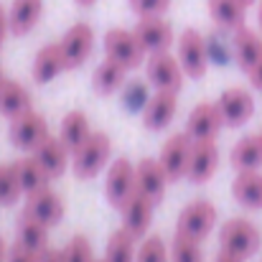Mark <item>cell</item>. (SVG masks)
<instances>
[{
	"instance_id": "6da1fadb",
	"label": "cell",
	"mask_w": 262,
	"mask_h": 262,
	"mask_svg": "<svg viewBox=\"0 0 262 262\" xmlns=\"http://www.w3.org/2000/svg\"><path fill=\"white\" fill-rule=\"evenodd\" d=\"M110 156H112L110 135L102 133V130H94L87 138V143L77 153H72V171L79 181H92L107 168Z\"/></svg>"
},
{
	"instance_id": "7a4b0ae2",
	"label": "cell",
	"mask_w": 262,
	"mask_h": 262,
	"mask_svg": "<svg viewBox=\"0 0 262 262\" xmlns=\"http://www.w3.org/2000/svg\"><path fill=\"white\" fill-rule=\"evenodd\" d=\"M262 245V234L257 229V224H252L250 219H242V216H234V219H227L219 229V247L242 257V260H250L252 255L260 252Z\"/></svg>"
},
{
	"instance_id": "3957f363",
	"label": "cell",
	"mask_w": 262,
	"mask_h": 262,
	"mask_svg": "<svg viewBox=\"0 0 262 262\" xmlns=\"http://www.w3.org/2000/svg\"><path fill=\"white\" fill-rule=\"evenodd\" d=\"M214 227H216V206L206 199L186 204L176 219V234H183L196 242H204Z\"/></svg>"
},
{
	"instance_id": "277c9868",
	"label": "cell",
	"mask_w": 262,
	"mask_h": 262,
	"mask_svg": "<svg viewBox=\"0 0 262 262\" xmlns=\"http://www.w3.org/2000/svg\"><path fill=\"white\" fill-rule=\"evenodd\" d=\"M104 56H110L112 61L122 64L127 72L138 69L145 61V49L140 46L138 36L127 28H110L104 33Z\"/></svg>"
},
{
	"instance_id": "5b68a950",
	"label": "cell",
	"mask_w": 262,
	"mask_h": 262,
	"mask_svg": "<svg viewBox=\"0 0 262 262\" xmlns=\"http://www.w3.org/2000/svg\"><path fill=\"white\" fill-rule=\"evenodd\" d=\"M178 61L188 79H201L209 69V43L196 28H186L178 36Z\"/></svg>"
},
{
	"instance_id": "8992f818",
	"label": "cell",
	"mask_w": 262,
	"mask_h": 262,
	"mask_svg": "<svg viewBox=\"0 0 262 262\" xmlns=\"http://www.w3.org/2000/svg\"><path fill=\"white\" fill-rule=\"evenodd\" d=\"M8 135H10V143L18 148V150H36L51 133H49V125L43 120V115H38L33 107L20 112L18 117L10 120V127H8Z\"/></svg>"
},
{
	"instance_id": "52a82bcc",
	"label": "cell",
	"mask_w": 262,
	"mask_h": 262,
	"mask_svg": "<svg viewBox=\"0 0 262 262\" xmlns=\"http://www.w3.org/2000/svg\"><path fill=\"white\" fill-rule=\"evenodd\" d=\"M145 77L158 92H181L186 72L171 51H161V54H150L148 56V67H145Z\"/></svg>"
},
{
	"instance_id": "ba28073f",
	"label": "cell",
	"mask_w": 262,
	"mask_h": 262,
	"mask_svg": "<svg viewBox=\"0 0 262 262\" xmlns=\"http://www.w3.org/2000/svg\"><path fill=\"white\" fill-rule=\"evenodd\" d=\"M59 43H61V51H64V59H67V72L82 69L94 51V28L84 20H79L61 36Z\"/></svg>"
},
{
	"instance_id": "9c48e42d",
	"label": "cell",
	"mask_w": 262,
	"mask_h": 262,
	"mask_svg": "<svg viewBox=\"0 0 262 262\" xmlns=\"http://www.w3.org/2000/svg\"><path fill=\"white\" fill-rule=\"evenodd\" d=\"M135 191H138V186H135V163H130L127 158H115L107 168V178H104V199L115 209H120Z\"/></svg>"
},
{
	"instance_id": "30bf717a",
	"label": "cell",
	"mask_w": 262,
	"mask_h": 262,
	"mask_svg": "<svg viewBox=\"0 0 262 262\" xmlns=\"http://www.w3.org/2000/svg\"><path fill=\"white\" fill-rule=\"evenodd\" d=\"M216 107L224 117V127H242L255 115V97L245 87H229L219 94Z\"/></svg>"
},
{
	"instance_id": "8fae6325",
	"label": "cell",
	"mask_w": 262,
	"mask_h": 262,
	"mask_svg": "<svg viewBox=\"0 0 262 262\" xmlns=\"http://www.w3.org/2000/svg\"><path fill=\"white\" fill-rule=\"evenodd\" d=\"M133 33L138 36L140 46L145 49V54H161V51H171L173 46V28L163 15H153V18H138Z\"/></svg>"
},
{
	"instance_id": "7c38bea8",
	"label": "cell",
	"mask_w": 262,
	"mask_h": 262,
	"mask_svg": "<svg viewBox=\"0 0 262 262\" xmlns=\"http://www.w3.org/2000/svg\"><path fill=\"white\" fill-rule=\"evenodd\" d=\"M153 209L156 204L143 196L140 191H135L122 206H120V219H122V229L130 232L135 239H145L148 229L153 224Z\"/></svg>"
},
{
	"instance_id": "4fadbf2b",
	"label": "cell",
	"mask_w": 262,
	"mask_h": 262,
	"mask_svg": "<svg viewBox=\"0 0 262 262\" xmlns=\"http://www.w3.org/2000/svg\"><path fill=\"white\" fill-rule=\"evenodd\" d=\"M224 127V117L216 102H199L186 117V133L191 140H216Z\"/></svg>"
},
{
	"instance_id": "5bb4252c",
	"label": "cell",
	"mask_w": 262,
	"mask_h": 262,
	"mask_svg": "<svg viewBox=\"0 0 262 262\" xmlns=\"http://www.w3.org/2000/svg\"><path fill=\"white\" fill-rule=\"evenodd\" d=\"M219 168V145L216 140H193L188 166H186V178L191 183H206L211 181Z\"/></svg>"
},
{
	"instance_id": "9a60e30c",
	"label": "cell",
	"mask_w": 262,
	"mask_h": 262,
	"mask_svg": "<svg viewBox=\"0 0 262 262\" xmlns=\"http://www.w3.org/2000/svg\"><path fill=\"white\" fill-rule=\"evenodd\" d=\"M23 211L31 214L33 219H38L41 224H46L51 229V227H56L64 219V201H61V196L51 186H43V188H38V191L26 196Z\"/></svg>"
},
{
	"instance_id": "2e32d148",
	"label": "cell",
	"mask_w": 262,
	"mask_h": 262,
	"mask_svg": "<svg viewBox=\"0 0 262 262\" xmlns=\"http://www.w3.org/2000/svg\"><path fill=\"white\" fill-rule=\"evenodd\" d=\"M168 183H171V178H168L166 168L161 166L158 158H143L140 163H135V186L153 204H161L163 201Z\"/></svg>"
},
{
	"instance_id": "e0dca14e",
	"label": "cell",
	"mask_w": 262,
	"mask_h": 262,
	"mask_svg": "<svg viewBox=\"0 0 262 262\" xmlns=\"http://www.w3.org/2000/svg\"><path fill=\"white\" fill-rule=\"evenodd\" d=\"M191 145L193 140L188 138V133H173L163 145H161V166L166 168V173L171 181L186 178V166H188V156H191Z\"/></svg>"
},
{
	"instance_id": "ac0fdd59",
	"label": "cell",
	"mask_w": 262,
	"mask_h": 262,
	"mask_svg": "<svg viewBox=\"0 0 262 262\" xmlns=\"http://www.w3.org/2000/svg\"><path fill=\"white\" fill-rule=\"evenodd\" d=\"M176 112H178V94L156 89V94H150V99L143 110V127L150 133H161L173 122Z\"/></svg>"
},
{
	"instance_id": "d6986e66",
	"label": "cell",
	"mask_w": 262,
	"mask_h": 262,
	"mask_svg": "<svg viewBox=\"0 0 262 262\" xmlns=\"http://www.w3.org/2000/svg\"><path fill=\"white\" fill-rule=\"evenodd\" d=\"M229 51H232L234 64H237L245 74H250V69L262 59V33L247 28V26H242L239 31L232 33V38H229Z\"/></svg>"
},
{
	"instance_id": "ffe728a7",
	"label": "cell",
	"mask_w": 262,
	"mask_h": 262,
	"mask_svg": "<svg viewBox=\"0 0 262 262\" xmlns=\"http://www.w3.org/2000/svg\"><path fill=\"white\" fill-rule=\"evenodd\" d=\"M61 72H67V59H64V51H61V43H46L38 49L36 59H33V67H31V77L36 84H51Z\"/></svg>"
},
{
	"instance_id": "44dd1931",
	"label": "cell",
	"mask_w": 262,
	"mask_h": 262,
	"mask_svg": "<svg viewBox=\"0 0 262 262\" xmlns=\"http://www.w3.org/2000/svg\"><path fill=\"white\" fill-rule=\"evenodd\" d=\"M33 158L38 161V166L46 171V176L54 181V178H61L64 171H67V166L72 163V153H69V148L59 140V135L54 138V135H49L36 150H33Z\"/></svg>"
},
{
	"instance_id": "7402d4cb",
	"label": "cell",
	"mask_w": 262,
	"mask_h": 262,
	"mask_svg": "<svg viewBox=\"0 0 262 262\" xmlns=\"http://www.w3.org/2000/svg\"><path fill=\"white\" fill-rule=\"evenodd\" d=\"M43 15V0H13L8 8L10 36H28Z\"/></svg>"
},
{
	"instance_id": "603a6c76",
	"label": "cell",
	"mask_w": 262,
	"mask_h": 262,
	"mask_svg": "<svg viewBox=\"0 0 262 262\" xmlns=\"http://www.w3.org/2000/svg\"><path fill=\"white\" fill-rule=\"evenodd\" d=\"M92 125H89V117L82 110H69L64 117H61V125H59V140L69 148V153H77L87 138L92 135Z\"/></svg>"
},
{
	"instance_id": "cb8c5ba5",
	"label": "cell",
	"mask_w": 262,
	"mask_h": 262,
	"mask_svg": "<svg viewBox=\"0 0 262 262\" xmlns=\"http://www.w3.org/2000/svg\"><path fill=\"white\" fill-rule=\"evenodd\" d=\"M232 196L239 206L250 211L262 209V173L260 171H239L232 181Z\"/></svg>"
},
{
	"instance_id": "d4e9b609",
	"label": "cell",
	"mask_w": 262,
	"mask_h": 262,
	"mask_svg": "<svg viewBox=\"0 0 262 262\" xmlns=\"http://www.w3.org/2000/svg\"><path fill=\"white\" fill-rule=\"evenodd\" d=\"M209 5V15L216 23L219 31L224 33H234L245 26V13L247 8L239 0H206Z\"/></svg>"
},
{
	"instance_id": "484cf974",
	"label": "cell",
	"mask_w": 262,
	"mask_h": 262,
	"mask_svg": "<svg viewBox=\"0 0 262 262\" xmlns=\"http://www.w3.org/2000/svg\"><path fill=\"white\" fill-rule=\"evenodd\" d=\"M229 158H232V166H234L237 173H239V171H260L262 168V138H260V133L239 138V140L234 143Z\"/></svg>"
},
{
	"instance_id": "4316f807",
	"label": "cell",
	"mask_w": 262,
	"mask_h": 262,
	"mask_svg": "<svg viewBox=\"0 0 262 262\" xmlns=\"http://www.w3.org/2000/svg\"><path fill=\"white\" fill-rule=\"evenodd\" d=\"M125 79H127V69L122 64L112 61L110 56H104V61H99V67L92 74V87L97 94L110 97V94H115L125 87Z\"/></svg>"
},
{
	"instance_id": "83f0119b",
	"label": "cell",
	"mask_w": 262,
	"mask_h": 262,
	"mask_svg": "<svg viewBox=\"0 0 262 262\" xmlns=\"http://www.w3.org/2000/svg\"><path fill=\"white\" fill-rule=\"evenodd\" d=\"M15 242H20L23 247H28L33 252H43L49 247V227L41 224L38 219H33L31 214L20 211V216L15 222Z\"/></svg>"
},
{
	"instance_id": "f1b7e54d",
	"label": "cell",
	"mask_w": 262,
	"mask_h": 262,
	"mask_svg": "<svg viewBox=\"0 0 262 262\" xmlns=\"http://www.w3.org/2000/svg\"><path fill=\"white\" fill-rule=\"evenodd\" d=\"M31 110V94L23 84H18L15 79H5L0 84V115L13 120L20 112Z\"/></svg>"
},
{
	"instance_id": "f546056e",
	"label": "cell",
	"mask_w": 262,
	"mask_h": 262,
	"mask_svg": "<svg viewBox=\"0 0 262 262\" xmlns=\"http://www.w3.org/2000/svg\"><path fill=\"white\" fill-rule=\"evenodd\" d=\"M13 166H15V173H18L20 188H23L26 196L33 193V191H38V188H43V186H49V181H51L33 156L31 158H18Z\"/></svg>"
},
{
	"instance_id": "4dcf8cb0",
	"label": "cell",
	"mask_w": 262,
	"mask_h": 262,
	"mask_svg": "<svg viewBox=\"0 0 262 262\" xmlns=\"http://www.w3.org/2000/svg\"><path fill=\"white\" fill-rule=\"evenodd\" d=\"M135 237L130 232H125L122 227L117 232L110 234L107 239V250H104V262H135L138 247H135Z\"/></svg>"
},
{
	"instance_id": "1f68e13d",
	"label": "cell",
	"mask_w": 262,
	"mask_h": 262,
	"mask_svg": "<svg viewBox=\"0 0 262 262\" xmlns=\"http://www.w3.org/2000/svg\"><path fill=\"white\" fill-rule=\"evenodd\" d=\"M23 196L13 163H0V206H13Z\"/></svg>"
},
{
	"instance_id": "d6a6232c",
	"label": "cell",
	"mask_w": 262,
	"mask_h": 262,
	"mask_svg": "<svg viewBox=\"0 0 262 262\" xmlns=\"http://www.w3.org/2000/svg\"><path fill=\"white\" fill-rule=\"evenodd\" d=\"M171 262H204L201 242L188 239L183 234H176L171 242Z\"/></svg>"
},
{
	"instance_id": "836d02e7",
	"label": "cell",
	"mask_w": 262,
	"mask_h": 262,
	"mask_svg": "<svg viewBox=\"0 0 262 262\" xmlns=\"http://www.w3.org/2000/svg\"><path fill=\"white\" fill-rule=\"evenodd\" d=\"M135 262H168V247H166L163 237H158V234L145 237L138 247Z\"/></svg>"
},
{
	"instance_id": "e575fe53",
	"label": "cell",
	"mask_w": 262,
	"mask_h": 262,
	"mask_svg": "<svg viewBox=\"0 0 262 262\" xmlns=\"http://www.w3.org/2000/svg\"><path fill=\"white\" fill-rule=\"evenodd\" d=\"M64 260L67 262H94V250L84 234H74L69 245L64 247Z\"/></svg>"
},
{
	"instance_id": "d590c367",
	"label": "cell",
	"mask_w": 262,
	"mask_h": 262,
	"mask_svg": "<svg viewBox=\"0 0 262 262\" xmlns=\"http://www.w3.org/2000/svg\"><path fill=\"white\" fill-rule=\"evenodd\" d=\"M130 10L138 18H153V15H163L171 8V0H127Z\"/></svg>"
},
{
	"instance_id": "8d00e7d4",
	"label": "cell",
	"mask_w": 262,
	"mask_h": 262,
	"mask_svg": "<svg viewBox=\"0 0 262 262\" xmlns=\"http://www.w3.org/2000/svg\"><path fill=\"white\" fill-rule=\"evenodd\" d=\"M148 92L143 84H127V87L122 89V107L125 110H130V112H135V110H145V104H148Z\"/></svg>"
},
{
	"instance_id": "74e56055",
	"label": "cell",
	"mask_w": 262,
	"mask_h": 262,
	"mask_svg": "<svg viewBox=\"0 0 262 262\" xmlns=\"http://www.w3.org/2000/svg\"><path fill=\"white\" fill-rule=\"evenodd\" d=\"M5 262H38V252L23 247L20 242H13L8 247V260Z\"/></svg>"
},
{
	"instance_id": "f35d334b",
	"label": "cell",
	"mask_w": 262,
	"mask_h": 262,
	"mask_svg": "<svg viewBox=\"0 0 262 262\" xmlns=\"http://www.w3.org/2000/svg\"><path fill=\"white\" fill-rule=\"evenodd\" d=\"M8 36H10V18H8L5 5H0V49L5 46V38Z\"/></svg>"
},
{
	"instance_id": "ab89813d",
	"label": "cell",
	"mask_w": 262,
	"mask_h": 262,
	"mask_svg": "<svg viewBox=\"0 0 262 262\" xmlns=\"http://www.w3.org/2000/svg\"><path fill=\"white\" fill-rule=\"evenodd\" d=\"M38 262H67V260H64V250L46 247L43 252H38Z\"/></svg>"
},
{
	"instance_id": "60d3db41",
	"label": "cell",
	"mask_w": 262,
	"mask_h": 262,
	"mask_svg": "<svg viewBox=\"0 0 262 262\" xmlns=\"http://www.w3.org/2000/svg\"><path fill=\"white\" fill-rule=\"evenodd\" d=\"M247 79H250V84H252V89H257V92H262V59L250 69V74H247Z\"/></svg>"
},
{
	"instance_id": "b9f144b4",
	"label": "cell",
	"mask_w": 262,
	"mask_h": 262,
	"mask_svg": "<svg viewBox=\"0 0 262 262\" xmlns=\"http://www.w3.org/2000/svg\"><path fill=\"white\" fill-rule=\"evenodd\" d=\"M214 262H245V260L237 257V255H232V252H227V250H219V255L214 257Z\"/></svg>"
},
{
	"instance_id": "7bdbcfd3",
	"label": "cell",
	"mask_w": 262,
	"mask_h": 262,
	"mask_svg": "<svg viewBox=\"0 0 262 262\" xmlns=\"http://www.w3.org/2000/svg\"><path fill=\"white\" fill-rule=\"evenodd\" d=\"M8 260V247H5V239L0 237V262Z\"/></svg>"
},
{
	"instance_id": "ee69618b",
	"label": "cell",
	"mask_w": 262,
	"mask_h": 262,
	"mask_svg": "<svg viewBox=\"0 0 262 262\" xmlns=\"http://www.w3.org/2000/svg\"><path fill=\"white\" fill-rule=\"evenodd\" d=\"M74 3H77L79 8H92V5H94L97 0H74Z\"/></svg>"
},
{
	"instance_id": "f6af8a7d",
	"label": "cell",
	"mask_w": 262,
	"mask_h": 262,
	"mask_svg": "<svg viewBox=\"0 0 262 262\" xmlns=\"http://www.w3.org/2000/svg\"><path fill=\"white\" fill-rule=\"evenodd\" d=\"M257 23H260V33H262V0H257Z\"/></svg>"
},
{
	"instance_id": "bcb514c9",
	"label": "cell",
	"mask_w": 262,
	"mask_h": 262,
	"mask_svg": "<svg viewBox=\"0 0 262 262\" xmlns=\"http://www.w3.org/2000/svg\"><path fill=\"white\" fill-rule=\"evenodd\" d=\"M239 3H242V5H245V8H250V5H255V3H257V0H239Z\"/></svg>"
},
{
	"instance_id": "7dc6e473",
	"label": "cell",
	"mask_w": 262,
	"mask_h": 262,
	"mask_svg": "<svg viewBox=\"0 0 262 262\" xmlns=\"http://www.w3.org/2000/svg\"><path fill=\"white\" fill-rule=\"evenodd\" d=\"M5 79H8V77H5V72H3V64H0V84H3Z\"/></svg>"
},
{
	"instance_id": "c3c4849f",
	"label": "cell",
	"mask_w": 262,
	"mask_h": 262,
	"mask_svg": "<svg viewBox=\"0 0 262 262\" xmlns=\"http://www.w3.org/2000/svg\"><path fill=\"white\" fill-rule=\"evenodd\" d=\"M94 262H104V260H94Z\"/></svg>"
},
{
	"instance_id": "681fc988",
	"label": "cell",
	"mask_w": 262,
	"mask_h": 262,
	"mask_svg": "<svg viewBox=\"0 0 262 262\" xmlns=\"http://www.w3.org/2000/svg\"><path fill=\"white\" fill-rule=\"evenodd\" d=\"M260 138H262V130H260Z\"/></svg>"
},
{
	"instance_id": "f907efd6",
	"label": "cell",
	"mask_w": 262,
	"mask_h": 262,
	"mask_svg": "<svg viewBox=\"0 0 262 262\" xmlns=\"http://www.w3.org/2000/svg\"><path fill=\"white\" fill-rule=\"evenodd\" d=\"M260 262H262V260H260Z\"/></svg>"
}]
</instances>
